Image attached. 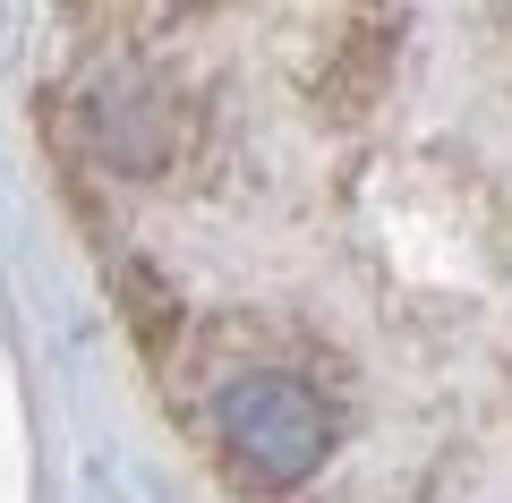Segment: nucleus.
<instances>
[{
	"mask_svg": "<svg viewBox=\"0 0 512 503\" xmlns=\"http://www.w3.org/2000/svg\"><path fill=\"white\" fill-rule=\"evenodd\" d=\"M222 452L248 486H299L316 478V461L333 452V410L308 376H282V367H256V376L222 384L214 401Z\"/></svg>",
	"mask_w": 512,
	"mask_h": 503,
	"instance_id": "f257e3e1",
	"label": "nucleus"
},
{
	"mask_svg": "<svg viewBox=\"0 0 512 503\" xmlns=\"http://www.w3.org/2000/svg\"><path fill=\"white\" fill-rule=\"evenodd\" d=\"M86 128H94V145H103L111 171H163V154H171V103L146 86V77H111V86H94Z\"/></svg>",
	"mask_w": 512,
	"mask_h": 503,
	"instance_id": "f03ea898",
	"label": "nucleus"
}]
</instances>
